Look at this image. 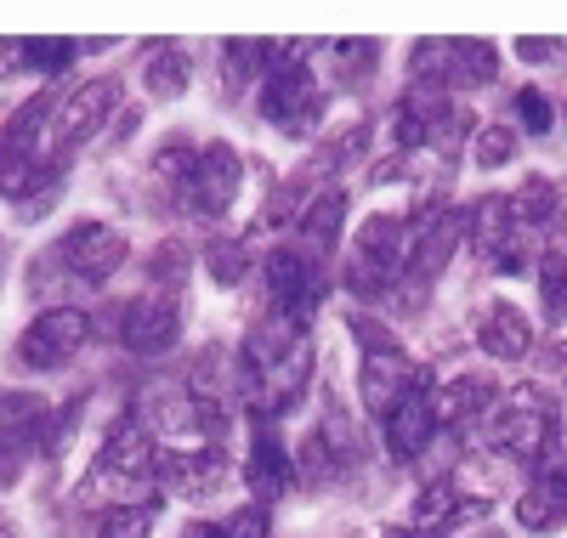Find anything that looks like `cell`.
Masks as SVG:
<instances>
[{"label":"cell","instance_id":"obj_1","mask_svg":"<svg viewBox=\"0 0 567 538\" xmlns=\"http://www.w3.org/2000/svg\"><path fill=\"white\" fill-rule=\"evenodd\" d=\"M85 334H91V318L80 307H58V312H40L23 340H18V363L23 369H58L69 363L80 346H85Z\"/></svg>","mask_w":567,"mask_h":538},{"label":"cell","instance_id":"obj_2","mask_svg":"<svg viewBox=\"0 0 567 538\" xmlns=\"http://www.w3.org/2000/svg\"><path fill=\"white\" fill-rule=\"evenodd\" d=\"M52 261H63L74 278H85V283H103L120 261H125V238L114 232V227H103V221H85V227H74L58 250H52Z\"/></svg>","mask_w":567,"mask_h":538},{"label":"cell","instance_id":"obj_3","mask_svg":"<svg viewBox=\"0 0 567 538\" xmlns=\"http://www.w3.org/2000/svg\"><path fill=\"white\" fill-rule=\"evenodd\" d=\"M114 103H120V85H114V80H85L69 103L52 114V142H63V148H80V142L114 114Z\"/></svg>","mask_w":567,"mask_h":538},{"label":"cell","instance_id":"obj_4","mask_svg":"<svg viewBox=\"0 0 567 538\" xmlns=\"http://www.w3.org/2000/svg\"><path fill=\"white\" fill-rule=\"evenodd\" d=\"M120 334H125V346L136 358H159V352H171V340H176V307L171 301H131Z\"/></svg>","mask_w":567,"mask_h":538},{"label":"cell","instance_id":"obj_5","mask_svg":"<svg viewBox=\"0 0 567 538\" xmlns=\"http://www.w3.org/2000/svg\"><path fill=\"white\" fill-rule=\"evenodd\" d=\"M233 187H239V159H233V148H205L194 159V205L221 216L227 199H233Z\"/></svg>","mask_w":567,"mask_h":538},{"label":"cell","instance_id":"obj_6","mask_svg":"<svg viewBox=\"0 0 567 538\" xmlns=\"http://www.w3.org/2000/svg\"><path fill=\"white\" fill-rule=\"evenodd\" d=\"M159 476L176 487V494H216L221 476H227V459L216 448H199V454H159L154 459Z\"/></svg>","mask_w":567,"mask_h":538},{"label":"cell","instance_id":"obj_7","mask_svg":"<svg viewBox=\"0 0 567 538\" xmlns=\"http://www.w3.org/2000/svg\"><path fill=\"white\" fill-rule=\"evenodd\" d=\"M103 465L109 470H125V476H148V465H154V443L142 436L131 420L109 436V448H103Z\"/></svg>","mask_w":567,"mask_h":538},{"label":"cell","instance_id":"obj_8","mask_svg":"<svg viewBox=\"0 0 567 538\" xmlns=\"http://www.w3.org/2000/svg\"><path fill=\"white\" fill-rule=\"evenodd\" d=\"M142 74H148L154 96H182V85H187V63H182L176 45H154V52L142 58Z\"/></svg>","mask_w":567,"mask_h":538},{"label":"cell","instance_id":"obj_9","mask_svg":"<svg viewBox=\"0 0 567 538\" xmlns=\"http://www.w3.org/2000/svg\"><path fill=\"white\" fill-rule=\"evenodd\" d=\"M420 436H425V408H420V397H403V408L392 414V443H398V454H414Z\"/></svg>","mask_w":567,"mask_h":538},{"label":"cell","instance_id":"obj_10","mask_svg":"<svg viewBox=\"0 0 567 538\" xmlns=\"http://www.w3.org/2000/svg\"><path fill=\"white\" fill-rule=\"evenodd\" d=\"M148 527H154V510L131 505V510H109L103 527H97V538H148Z\"/></svg>","mask_w":567,"mask_h":538},{"label":"cell","instance_id":"obj_11","mask_svg":"<svg viewBox=\"0 0 567 538\" xmlns=\"http://www.w3.org/2000/svg\"><path fill=\"white\" fill-rule=\"evenodd\" d=\"M69 58H74L69 40H29V69H40V74H58Z\"/></svg>","mask_w":567,"mask_h":538},{"label":"cell","instance_id":"obj_12","mask_svg":"<svg viewBox=\"0 0 567 538\" xmlns=\"http://www.w3.org/2000/svg\"><path fill=\"white\" fill-rule=\"evenodd\" d=\"M29 69V45L23 40H0V80H12Z\"/></svg>","mask_w":567,"mask_h":538},{"label":"cell","instance_id":"obj_13","mask_svg":"<svg viewBox=\"0 0 567 538\" xmlns=\"http://www.w3.org/2000/svg\"><path fill=\"white\" fill-rule=\"evenodd\" d=\"M187 538H227V532H221V527H205V521H199V527H187Z\"/></svg>","mask_w":567,"mask_h":538},{"label":"cell","instance_id":"obj_14","mask_svg":"<svg viewBox=\"0 0 567 538\" xmlns=\"http://www.w3.org/2000/svg\"><path fill=\"white\" fill-rule=\"evenodd\" d=\"M0 538H7V532H0Z\"/></svg>","mask_w":567,"mask_h":538}]
</instances>
